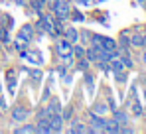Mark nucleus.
<instances>
[{
    "instance_id": "f257e3e1",
    "label": "nucleus",
    "mask_w": 146,
    "mask_h": 134,
    "mask_svg": "<svg viewBox=\"0 0 146 134\" xmlns=\"http://www.w3.org/2000/svg\"><path fill=\"white\" fill-rule=\"evenodd\" d=\"M53 14L59 18V20H65V18H69V14H71V10H69V4L65 2V0H57L53 6Z\"/></svg>"
},
{
    "instance_id": "f03ea898",
    "label": "nucleus",
    "mask_w": 146,
    "mask_h": 134,
    "mask_svg": "<svg viewBox=\"0 0 146 134\" xmlns=\"http://www.w3.org/2000/svg\"><path fill=\"white\" fill-rule=\"evenodd\" d=\"M55 51H57V55L61 57V55H67V53H73V44L69 42V40H59L57 42V45H55Z\"/></svg>"
},
{
    "instance_id": "7ed1b4c3",
    "label": "nucleus",
    "mask_w": 146,
    "mask_h": 134,
    "mask_svg": "<svg viewBox=\"0 0 146 134\" xmlns=\"http://www.w3.org/2000/svg\"><path fill=\"white\" fill-rule=\"evenodd\" d=\"M49 124H51V130L53 132H61V128H63V116H61V112L51 114L49 116Z\"/></svg>"
},
{
    "instance_id": "20e7f679",
    "label": "nucleus",
    "mask_w": 146,
    "mask_h": 134,
    "mask_svg": "<svg viewBox=\"0 0 146 134\" xmlns=\"http://www.w3.org/2000/svg\"><path fill=\"white\" fill-rule=\"evenodd\" d=\"M32 38H34V28L30 24L22 26V30L18 32V42H32Z\"/></svg>"
},
{
    "instance_id": "39448f33",
    "label": "nucleus",
    "mask_w": 146,
    "mask_h": 134,
    "mask_svg": "<svg viewBox=\"0 0 146 134\" xmlns=\"http://www.w3.org/2000/svg\"><path fill=\"white\" fill-rule=\"evenodd\" d=\"M20 57H22V59H30V63H36V65H42V63H44L40 51H22Z\"/></svg>"
},
{
    "instance_id": "423d86ee",
    "label": "nucleus",
    "mask_w": 146,
    "mask_h": 134,
    "mask_svg": "<svg viewBox=\"0 0 146 134\" xmlns=\"http://www.w3.org/2000/svg\"><path fill=\"white\" fill-rule=\"evenodd\" d=\"M91 124H93V128L97 130V132H103L105 130V126H107V120L101 116V114H91Z\"/></svg>"
},
{
    "instance_id": "0eeeda50",
    "label": "nucleus",
    "mask_w": 146,
    "mask_h": 134,
    "mask_svg": "<svg viewBox=\"0 0 146 134\" xmlns=\"http://www.w3.org/2000/svg\"><path fill=\"white\" fill-rule=\"evenodd\" d=\"M36 132H42V134H49V132H53V130H51V124H49V118H38V126H36Z\"/></svg>"
},
{
    "instance_id": "6e6552de",
    "label": "nucleus",
    "mask_w": 146,
    "mask_h": 134,
    "mask_svg": "<svg viewBox=\"0 0 146 134\" xmlns=\"http://www.w3.org/2000/svg\"><path fill=\"white\" fill-rule=\"evenodd\" d=\"M28 114H30V112L26 111V109H22V107H16V109H12V118H14V120H18V122L26 120V118H28Z\"/></svg>"
},
{
    "instance_id": "1a4fd4ad",
    "label": "nucleus",
    "mask_w": 146,
    "mask_h": 134,
    "mask_svg": "<svg viewBox=\"0 0 146 134\" xmlns=\"http://www.w3.org/2000/svg\"><path fill=\"white\" fill-rule=\"evenodd\" d=\"M130 45H134V47H144L146 45V36H142V34L130 36Z\"/></svg>"
},
{
    "instance_id": "9d476101",
    "label": "nucleus",
    "mask_w": 146,
    "mask_h": 134,
    "mask_svg": "<svg viewBox=\"0 0 146 134\" xmlns=\"http://www.w3.org/2000/svg\"><path fill=\"white\" fill-rule=\"evenodd\" d=\"M63 38H65V40H69L71 44H75V42L79 40V32H77L75 28H67V30L63 32Z\"/></svg>"
},
{
    "instance_id": "9b49d317",
    "label": "nucleus",
    "mask_w": 146,
    "mask_h": 134,
    "mask_svg": "<svg viewBox=\"0 0 146 134\" xmlns=\"http://www.w3.org/2000/svg\"><path fill=\"white\" fill-rule=\"evenodd\" d=\"M109 63H111V71H115V73H121L122 69H124V63H122L121 57H113Z\"/></svg>"
},
{
    "instance_id": "f8f14e48",
    "label": "nucleus",
    "mask_w": 146,
    "mask_h": 134,
    "mask_svg": "<svg viewBox=\"0 0 146 134\" xmlns=\"http://www.w3.org/2000/svg\"><path fill=\"white\" fill-rule=\"evenodd\" d=\"M119 128H121V122H119V120H115V118H113V120H109V122H107V126H105V130H103V132H119Z\"/></svg>"
},
{
    "instance_id": "ddd939ff",
    "label": "nucleus",
    "mask_w": 146,
    "mask_h": 134,
    "mask_svg": "<svg viewBox=\"0 0 146 134\" xmlns=\"http://www.w3.org/2000/svg\"><path fill=\"white\" fill-rule=\"evenodd\" d=\"M85 57H87L89 61H99V49L91 45L89 49H85Z\"/></svg>"
},
{
    "instance_id": "4468645a",
    "label": "nucleus",
    "mask_w": 146,
    "mask_h": 134,
    "mask_svg": "<svg viewBox=\"0 0 146 134\" xmlns=\"http://www.w3.org/2000/svg\"><path fill=\"white\" fill-rule=\"evenodd\" d=\"M113 118H115V120H119L121 124H124V122L128 120V114H126L124 111H115V112H113Z\"/></svg>"
},
{
    "instance_id": "2eb2a0df",
    "label": "nucleus",
    "mask_w": 146,
    "mask_h": 134,
    "mask_svg": "<svg viewBox=\"0 0 146 134\" xmlns=\"http://www.w3.org/2000/svg\"><path fill=\"white\" fill-rule=\"evenodd\" d=\"M71 124H73V126H69V132H71V134H79V132H85V126H83V124H79L77 120H73Z\"/></svg>"
},
{
    "instance_id": "dca6fc26",
    "label": "nucleus",
    "mask_w": 146,
    "mask_h": 134,
    "mask_svg": "<svg viewBox=\"0 0 146 134\" xmlns=\"http://www.w3.org/2000/svg\"><path fill=\"white\" fill-rule=\"evenodd\" d=\"M48 107H49V111L53 112V114H55V112H61V105H59V101H57V99H51Z\"/></svg>"
},
{
    "instance_id": "f3484780",
    "label": "nucleus",
    "mask_w": 146,
    "mask_h": 134,
    "mask_svg": "<svg viewBox=\"0 0 146 134\" xmlns=\"http://www.w3.org/2000/svg\"><path fill=\"white\" fill-rule=\"evenodd\" d=\"M119 45H121V49H126V47L130 45V38H128L126 32H122V34H121V42H119Z\"/></svg>"
},
{
    "instance_id": "a211bd4d",
    "label": "nucleus",
    "mask_w": 146,
    "mask_h": 134,
    "mask_svg": "<svg viewBox=\"0 0 146 134\" xmlns=\"http://www.w3.org/2000/svg\"><path fill=\"white\" fill-rule=\"evenodd\" d=\"M73 55L79 59V57H85V47L83 45H73Z\"/></svg>"
},
{
    "instance_id": "6ab92c4d",
    "label": "nucleus",
    "mask_w": 146,
    "mask_h": 134,
    "mask_svg": "<svg viewBox=\"0 0 146 134\" xmlns=\"http://www.w3.org/2000/svg\"><path fill=\"white\" fill-rule=\"evenodd\" d=\"M77 67H79L81 71H87V67H89V59H87V57H79V63H77Z\"/></svg>"
},
{
    "instance_id": "aec40b11",
    "label": "nucleus",
    "mask_w": 146,
    "mask_h": 134,
    "mask_svg": "<svg viewBox=\"0 0 146 134\" xmlns=\"http://www.w3.org/2000/svg\"><path fill=\"white\" fill-rule=\"evenodd\" d=\"M51 114H53V112L49 111V107H46V109H42V111L38 112V118H49Z\"/></svg>"
},
{
    "instance_id": "412c9836",
    "label": "nucleus",
    "mask_w": 146,
    "mask_h": 134,
    "mask_svg": "<svg viewBox=\"0 0 146 134\" xmlns=\"http://www.w3.org/2000/svg\"><path fill=\"white\" fill-rule=\"evenodd\" d=\"M16 132H20V134H28V132H36V126H22V128H16Z\"/></svg>"
},
{
    "instance_id": "4be33fe9",
    "label": "nucleus",
    "mask_w": 146,
    "mask_h": 134,
    "mask_svg": "<svg viewBox=\"0 0 146 134\" xmlns=\"http://www.w3.org/2000/svg\"><path fill=\"white\" fill-rule=\"evenodd\" d=\"M132 112H134L136 116H138V114H142V109H140V103H138V101H134V103H132Z\"/></svg>"
},
{
    "instance_id": "5701e85b",
    "label": "nucleus",
    "mask_w": 146,
    "mask_h": 134,
    "mask_svg": "<svg viewBox=\"0 0 146 134\" xmlns=\"http://www.w3.org/2000/svg\"><path fill=\"white\" fill-rule=\"evenodd\" d=\"M73 16V22H83V20H85V16H83V14H79V12H71Z\"/></svg>"
},
{
    "instance_id": "b1692460",
    "label": "nucleus",
    "mask_w": 146,
    "mask_h": 134,
    "mask_svg": "<svg viewBox=\"0 0 146 134\" xmlns=\"http://www.w3.org/2000/svg\"><path fill=\"white\" fill-rule=\"evenodd\" d=\"M85 83H87V87H89V91L93 89V77H91V75H85Z\"/></svg>"
},
{
    "instance_id": "393cba45",
    "label": "nucleus",
    "mask_w": 146,
    "mask_h": 134,
    "mask_svg": "<svg viewBox=\"0 0 146 134\" xmlns=\"http://www.w3.org/2000/svg\"><path fill=\"white\" fill-rule=\"evenodd\" d=\"M75 2H77V4H81V6H91L95 0H75Z\"/></svg>"
},
{
    "instance_id": "a878e982",
    "label": "nucleus",
    "mask_w": 146,
    "mask_h": 134,
    "mask_svg": "<svg viewBox=\"0 0 146 134\" xmlns=\"http://www.w3.org/2000/svg\"><path fill=\"white\" fill-rule=\"evenodd\" d=\"M105 112H107V107H103V105L95 109V114H105Z\"/></svg>"
},
{
    "instance_id": "bb28decb",
    "label": "nucleus",
    "mask_w": 146,
    "mask_h": 134,
    "mask_svg": "<svg viewBox=\"0 0 146 134\" xmlns=\"http://www.w3.org/2000/svg\"><path fill=\"white\" fill-rule=\"evenodd\" d=\"M61 116H63V120H67V118L71 116V109H65V111L61 112Z\"/></svg>"
},
{
    "instance_id": "cd10ccee",
    "label": "nucleus",
    "mask_w": 146,
    "mask_h": 134,
    "mask_svg": "<svg viewBox=\"0 0 146 134\" xmlns=\"http://www.w3.org/2000/svg\"><path fill=\"white\" fill-rule=\"evenodd\" d=\"M142 61H144V63H146V51H144V53H142Z\"/></svg>"
},
{
    "instance_id": "c85d7f7f",
    "label": "nucleus",
    "mask_w": 146,
    "mask_h": 134,
    "mask_svg": "<svg viewBox=\"0 0 146 134\" xmlns=\"http://www.w3.org/2000/svg\"><path fill=\"white\" fill-rule=\"evenodd\" d=\"M97 2H105V0H97Z\"/></svg>"
},
{
    "instance_id": "c756f323",
    "label": "nucleus",
    "mask_w": 146,
    "mask_h": 134,
    "mask_svg": "<svg viewBox=\"0 0 146 134\" xmlns=\"http://www.w3.org/2000/svg\"><path fill=\"white\" fill-rule=\"evenodd\" d=\"M65 2H69V0H65Z\"/></svg>"
}]
</instances>
